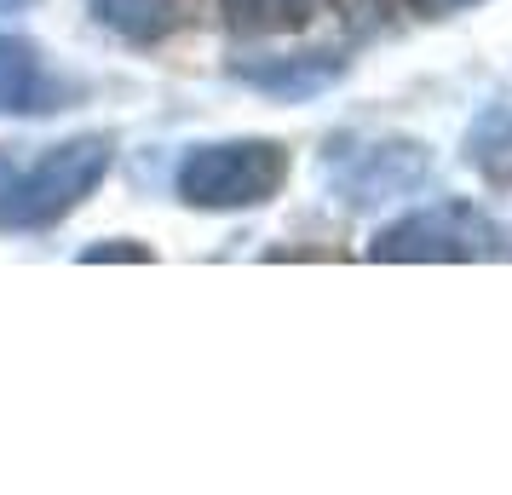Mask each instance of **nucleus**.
Returning <instances> with one entry per match:
<instances>
[{"label": "nucleus", "mask_w": 512, "mask_h": 495, "mask_svg": "<svg viewBox=\"0 0 512 495\" xmlns=\"http://www.w3.org/2000/svg\"><path fill=\"white\" fill-rule=\"evenodd\" d=\"M288 179V150L271 139L202 144L179 162V196L190 208H259Z\"/></svg>", "instance_id": "f257e3e1"}, {"label": "nucleus", "mask_w": 512, "mask_h": 495, "mask_svg": "<svg viewBox=\"0 0 512 495\" xmlns=\"http://www.w3.org/2000/svg\"><path fill=\"white\" fill-rule=\"evenodd\" d=\"M369 254L374 260H484V254H501V231L466 202H443V208L397 219L392 231L374 236Z\"/></svg>", "instance_id": "f03ea898"}, {"label": "nucleus", "mask_w": 512, "mask_h": 495, "mask_svg": "<svg viewBox=\"0 0 512 495\" xmlns=\"http://www.w3.org/2000/svg\"><path fill=\"white\" fill-rule=\"evenodd\" d=\"M110 173V139H70L47 150L41 167H29L24 173V202H18V231L29 225H52V219H64V213L81 202V196H93V185Z\"/></svg>", "instance_id": "7ed1b4c3"}, {"label": "nucleus", "mask_w": 512, "mask_h": 495, "mask_svg": "<svg viewBox=\"0 0 512 495\" xmlns=\"http://www.w3.org/2000/svg\"><path fill=\"white\" fill-rule=\"evenodd\" d=\"M426 150L409 139H369V144H328V179L346 190L351 208L397 202L415 185H426Z\"/></svg>", "instance_id": "20e7f679"}, {"label": "nucleus", "mask_w": 512, "mask_h": 495, "mask_svg": "<svg viewBox=\"0 0 512 495\" xmlns=\"http://www.w3.org/2000/svg\"><path fill=\"white\" fill-rule=\"evenodd\" d=\"M58 87L47 81L41 58L24 35H0V110L12 116H35V110H52Z\"/></svg>", "instance_id": "39448f33"}, {"label": "nucleus", "mask_w": 512, "mask_h": 495, "mask_svg": "<svg viewBox=\"0 0 512 495\" xmlns=\"http://www.w3.org/2000/svg\"><path fill=\"white\" fill-rule=\"evenodd\" d=\"M340 58H328V52H305V58H271V64H242V81L259 87V93H277V98H317L323 87L340 81Z\"/></svg>", "instance_id": "423d86ee"}, {"label": "nucleus", "mask_w": 512, "mask_h": 495, "mask_svg": "<svg viewBox=\"0 0 512 495\" xmlns=\"http://www.w3.org/2000/svg\"><path fill=\"white\" fill-rule=\"evenodd\" d=\"M93 18L127 41H162L179 24V0H93Z\"/></svg>", "instance_id": "0eeeda50"}, {"label": "nucleus", "mask_w": 512, "mask_h": 495, "mask_svg": "<svg viewBox=\"0 0 512 495\" xmlns=\"http://www.w3.org/2000/svg\"><path fill=\"white\" fill-rule=\"evenodd\" d=\"M219 6H225V24L242 35H282L311 18V0H219Z\"/></svg>", "instance_id": "6e6552de"}, {"label": "nucleus", "mask_w": 512, "mask_h": 495, "mask_svg": "<svg viewBox=\"0 0 512 495\" xmlns=\"http://www.w3.org/2000/svg\"><path fill=\"white\" fill-rule=\"evenodd\" d=\"M18 202H24V167L0 156V231H18Z\"/></svg>", "instance_id": "1a4fd4ad"}, {"label": "nucleus", "mask_w": 512, "mask_h": 495, "mask_svg": "<svg viewBox=\"0 0 512 495\" xmlns=\"http://www.w3.org/2000/svg\"><path fill=\"white\" fill-rule=\"evenodd\" d=\"M81 260H87V265H98V260H144V248H121V242H104V248H87Z\"/></svg>", "instance_id": "9d476101"}, {"label": "nucleus", "mask_w": 512, "mask_h": 495, "mask_svg": "<svg viewBox=\"0 0 512 495\" xmlns=\"http://www.w3.org/2000/svg\"><path fill=\"white\" fill-rule=\"evenodd\" d=\"M426 18H449V12H461V6H472V0H415Z\"/></svg>", "instance_id": "9b49d317"}, {"label": "nucleus", "mask_w": 512, "mask_h": 495, "mask_svg": "<svg viewBox=\"0 0 512 495\" xmlns=\"http://www.w3.org/2000/svg\"><path fill=\"white\" fill-rule=\"evenodd\" d=\"M29 0H0V12H24Z\"/></svg>", "instance_id": "f8f14e48"}]
</instances>
